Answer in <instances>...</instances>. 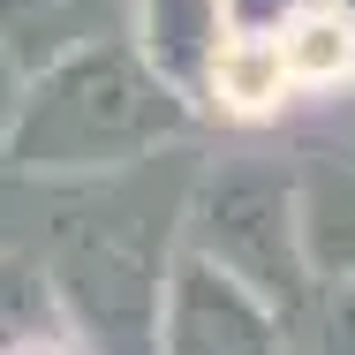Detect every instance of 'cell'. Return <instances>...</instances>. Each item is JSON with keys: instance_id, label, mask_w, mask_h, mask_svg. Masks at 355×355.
<instances>
[{"instance_id": "1", "label": "cell", "mask_w": 355, "mask_h": 355, "mask_svg": "<svg viewBox=\"0 0 355 355\" xmlns=\"http://www.w3.org/2000/svg\"><path fill=\"white\" fill-rule=\"evenodd\" d=\"M205 83H212L219 106H227V114H242V121L280 114L287 91H295L287 53H280V31H265V23H234V31L212 46V61H205Z\"/></svg>"}, {"instance_id": "2", "label": "cell", "mask_w": 355, "mask_h": 355, "mask_svg": "<svg viewBox=\"0 0 355 355\" xmlns=\"http://www.w3.org/2000/svg\"><path fill=\"white\" fill-rule=\"evenodd\" d=\"M272 31H280L295 91H333V83L355 76V8L348 0H295Z\"/></svg>"}]
</instances>
